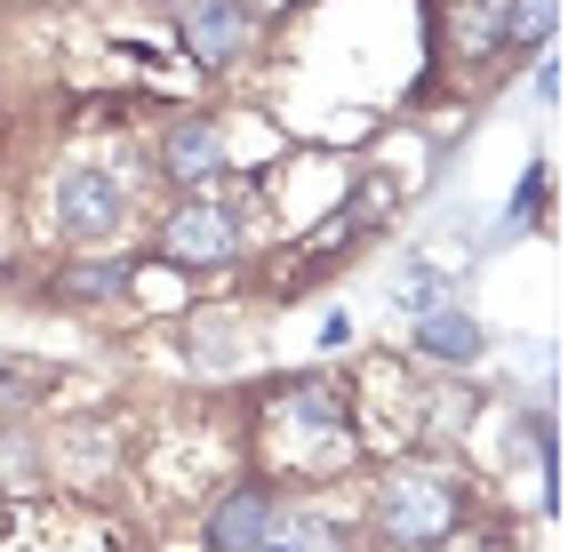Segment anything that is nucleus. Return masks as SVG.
<instances>
[{"label": "nucleus", "mask_w": 568, "mask_h": 552, "mask_svg": "<svg viewBox=\"0 0 568 552\" xmlns=\"http://www.w3.org/2000/svg\"><path fill=\"white\" fill-rule=\"evenodd\" d=\"M161 168H169L176 184H209V176L224 168V129H216V121H176Z\"/></svg>", "instance_id": "nucleus-6"}, {"label": "nucleus", "mask_w": 568, "mask_h": 552, "mask_svg": "<svg viewBox=\"0 0 568 552\" xmlns=\"http://www.w3.org/2000/svg\"><path fill=\"white\" fill-rule=\"evenodd\" d=\"M288 425L296 432H336V425H345V392H336V385H296V409H288Z\"/></svg>", "instance_id": "nucleus-8"}, {"label": "nucleus", "mask_w": 568, "mask_h": 552, "mask_svg": "<svg viewBox=\"0 0 568 552\" xmlns=\"http://www.w3.org/2000/svg\"><path fill=\"white\" fill-rule=\"evenodd\" d=\"M112 288H129V265H112V256H89L64 273V297H112Z\"/></svg>", "instance_id": "nucleus-11"}, {"label": "nucleus", "mask_w": 568, "mask_h": 552, "mask_svg": "<svg viewBox=\"0 0 568 552\" xmlns=\"http://www.w3.org/2000/svg\"><path fill=\"white\" fill-rule=\"evenodd\" d=\"M233 241H241V225H233V208H216V201H184L161 225V256H176V265H224Z\"/></svg>", "instance_id": "nucleus-2"}, {"label": "nucleus", "mask_w": 568, "mask_h": 552, "mask_svg": "<svg viewBox=\"0 0 568 552\" xmlns=\"http://www.w3.org/2000/svg\"><path fill=\"white\" fill-rule=\"evenodd\" d=\"M416 345H425L433 360H473V352H480V320H473V313L433 305L425 320H416Z\"/></svg>", "instance_id": "nucleus-7"}, {"label": "nucleus", "mask_w": 568, "mask_h": 552, "mask_svg": "<svg viewBox=\"0 0 568 552\" xmlns=\"http://www.w3.org/2000/svg\"><path fill=\"white\" fill-rule=\"evenodd\" d=\"M457 41H465V57L497 49V41H505V0H465V24H457Z\"/></svg>", "instance_id": "nucleus-9"}, {"label": "nucleus", "mask_w": 568, "mask_h": 552, "mask_svg": "<svg viewBox=\"0 0 568 552\" xmlns=\"http://www.w3.org/2000/svg\"><path fill=\"white\" fill-rule=\"evenodd\" d=\"M241 41H248V0H201V9H184V49L201 64L241 57Z\"/></svg>", "instance_id": "nucleus-4"}, {"label": "nucleus", "mask_w": 568, "mask_h": 552, "mask_svg": "<svg viewBox=\"0 0 568 552\" xmlns=\"http://www.w3.org/2000/svg\"><path fill=\"white\" fill-rule=\"evenodd\" d=\"M256 552H336V536L321 521H273V529L256 536Z\"/></svg>", "instance_id": "nucleus-10"}, {"label": "nucleus", "mask_w": 568, "mask_h": 552, "mask_svg": "<svg viewBox=\"0 0 568 552\" xmlns=\"http://www.w3.org/2000/svg\"><path fill=\"white\" fill-rule=\"evenodd\" d=\"M57 225L72 241H104L112 225H121V184H112L104 168H64L57 176Z\"/></svg>", "instance_id": "nucleus-3"}, {"label": "nucleus", "mask_w": 568, "mask_h": 552, "mask_svg": "<svg viewBox=\"0 0 568 552\" xmlns=\"http://www.w3.org/2000/svg\"><path fill=\"white\" fill-rule=\"evenodd\" d=\"M32 472H41V449H32V440H0V481L24 489Z\"/></svg>", "instance_id": "nucleus-13"}, {"label": "nucleus", "mask_w": 568, "mask_h": 552, "mask_svg": "<svg viewBox=\"0 0 568 552\" xmlns=\"http://www.w3.org/2000/svg\"><path fill=\"white\" fill-rule=\"evenodd\" d=\"M376 529L393 544H433V536L457 529V489L425 464H400V472H385V489H376Z\"/></svg>", "instance_id": "nucleus-1"}, {"label": "nucleus", "mask_w": 568, "mask_h": 552, "mask_svg": "<svg viewBox=\"0 0 568 552\" xmlns=\"http://www.w3.org/2000/svg\"><path fill=\"white\" fill-rule=\"evenodd\" d=\"M264 529H273V497H264V489H233L209 512V544L216 552H256Z\"/></svg>", "instance_id": "nucleus-5"}, {"label": "nucleus", "mask_w": 568, "mask_h": 552, "mask_svg": "<svg viewBox=\"0 0 568 552\" xmlns=\"http://www.w3.org/2000/svg\"><path fill=\"white\" fill-rule=\"evenodd\" d=\"M400 288H408V305H425V313L440 305V273H433V265H416V273H408Z\"/></svg>", "instance_id": "nucleus-14"}, {"label": "nucleus", "mask_w": 568, "mask_h": 552, "mask_svg": "<svg viewBox=\"0 0 568 552\" xmlns=\"http://www.w3.org/2000/svg\"><path fill=\"white\" fill-rule=\"evenodd\" d=\"M505 32H513V41H545V32H552V17H560V0H505Z\"/></svg>", "instance_id": "nucleus-12"}, {"label": "nucleus", "mask_w": 568, "mask_h": 552, "mask_svg": "<svg viewBox=\"0 0 568 552\" xmlns=\"http://www.w3.org/2000/svg\"><path fill=\"white\" fill-rule=\"evenodd\" d=\"M273 9H281V0H273Z\"/></svg>", "instance_id": "nucleus-15"}]
</instances>
